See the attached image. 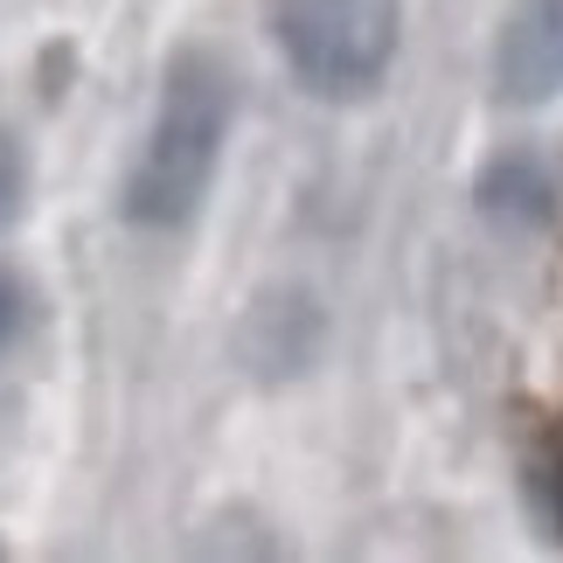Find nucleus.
<instances>
[{
  "instance_id": "1",
  "label": "nucleus",
  "mask_w": 563,
  "mask_h": 563,
  "mask_svg": "<svg viewBox=\"0 0 563 563\" xmlns=\"http://www.w3.org/2000/svg\"><path fill=\"white\" fill-rule=\"evenodd\" d=\"M236 125V70L209 42H181L161 70V104L146 125L133 167L119 181V216L133 230H188L195 209L209 202L216 167H223Z\"/></svg>"
},
{
  "instance_id": "2",
  "label": "nucleus",
  "mask_w": 563,
  "mask_h": 563,
  "mask_svg": "<svg viewBox=\"0 0 563 563\" xmlns=\"http://www.w3.org/2000/svg\"><path fill=\"white\" fill-rule=\"evenodd\" d=\"M272 42L307 98L362 104L383 91L404 49V8L397 0H278Z\"/></svg>"
},
{
  "instance_id": "3",
  "label": "nucleus",
  "mask_w": 563,
  "mask_h": 563,
  "mask_svg": "<svg viewBox=\"0 0 563 563\" xmlns=\"http://www.w3.org/2000/svg\"><path fill=\"white\" fill-rule=\"evenodd\" d=\"M494 98L515 112L563 98V0H508L501 29H494Z\"/></svg>"
},
{
  "instance_id": "4",
  "label": "nucleus",
  "mask_w": 563,
  "mask_h": 563,
  "mask_svg": "<svg viewBox=\"0 0 563 563\" xmlns=\"http://www.w3.org/2000/svg\"><path fill=\"white\" fill-rule=\"evenodd\" d=\"M473 209L501 230H550L563 209V181L536 146H508L473 175Z\"/></svg>"
},
{
  "instance_id": "5",
  "label": "nucleus",
  "mask_w": 563,
  "mask_h": 563,
  "mask_svg": "<svg viewBox=\"0 0 563 563\" xmlns=\"http://www.w3.org/2000/svg\"><path fill=\"white\" fill-rule=\"evenodd\" d=\"M320 349V307L307 292H272V299H257V313H251V328H244V362L257 376H292V369H307Z\"/></svg>"
},
{
  "instance_id": "6",
  "label": "nucleus",
  "mask_w": 563,
  "mask_h": 563,
  "mask_svg": "<svg viewBox=\"0 0 563 563\" xmlns=\"http://www.w3.org/2000/svg\"><path fill=\"white\" fill-rule=\"evenodd\" d=\"M529 487H536L543 522L556 529V543H563V424L536 439V452H529Z\"/></svg>"
},
{
  "instance_id": "7",
  "label": "nucleus",
  "mask_w": 563,
  "mask_h": 563,
  "mask_svg": "<svg viewBox=\"0 0 563 563\" xmlns=\"http://www.w3.org/2000/svg\"><path fill=\"white\" fill-rule=\"evenodd\" d=\"M21 209H29V154H21V140L0 125V236L21 223Z\"/></svg>"
},
{
  "instance_id": "8",
  "label": "nucleus",
  "mask_w": 563,
  "mask_h": 563,
  "mask_svg": "<svg viewBox=\"0 0 563 563\" xmlns=\"http://www.w3.org/2000/svg\"><path fill=\"white\" fill-rule=\"evenodd\" d=\"M21 320H29V299H21V286L8 272H0V349H8V341L21 334Z\"/></svg>"
}]
</instances>
